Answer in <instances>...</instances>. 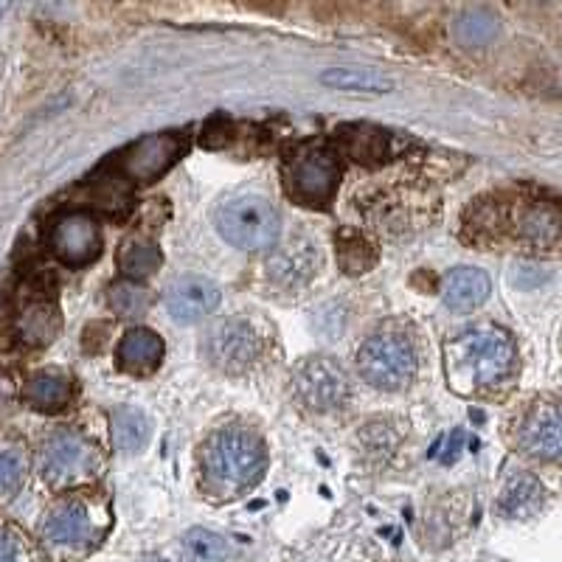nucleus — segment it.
<instances>
[{
    "mask_svg": "<svg viewBox=\"0 0 562 562\" xmlns=\"http://www.w3.org/2000/svg\"><path fill=\"white\" fill-rule=\"evenodd\" d=\"M225 557H228V543L217 531H186L183 543H180V560L183 562H225Z\"/></svg>",
    "mask_w": 562,
    "mask_h": 562,
    "instance_id": "obj_24",
    "label": "nucleus"
},
{
    "mask_svg": "<svg viewBox=\"0 0 562 562\" xmlns=\"http://www.w3.org/2000/svg\"><path fill=\"white\" fill-rule=\"evenodd\" d=\"M164 256H160L158 245L149 243L144 237H133L124 243L122 254H119V268L130 276V279H147L160 268Z\"/></svg>",
    "mask_w": 562,
    "mask_h": 562,
    "instance_id": "obj_23",
    "label": "nucleus"
},
{
    "mask_svg": "<svg viewBox=\"0 0 562 562\" xmlns=\"http://www.w3.org/2000/svg\"><path fill=\"white\" fill-rule=\"evenodd\" d=\"M464 439L467 436L461 434V430H456V434H450V436H441V439L436 441V448L430 450V456H434V459H439L441 464H453V461L459 459L461 448H464Z\"/></svg>",
    "mask_w": 562,
    "mask_h": 562,
    "instance_id": "obj_29",
    "label": "nucleus"
},
{
    "mask_svg": "<svg viewBox=\"0 0 562 562\" xmlns=\"http://www.w3.org/2000/svg\"><path fill=\"white\" fill-rule=\"evenodd\" d=\"M295 394L310 411H338L349 403V380L338 363L310 358L295 369Z\"/></svg>",
    "mask_w": 562,
    "mask_h": 562,
    "instance_id": "obj_8",
    "label": "nucleus"
},
{
    "mask_svg": "<svg viewBox=\"0 0 562 562\" xmlns=\"http://www.w3.org/2000/svg\"><path fill=\"white\" fill-rule=\"evenodd\" d=\"M515 225H518V237L531 248L549 250L562 243V220L549 205H526L518 211Z\"/></svg>",
    "mask_w": 562,
    "mask_h": 562,
    "instance_id": "obj_18",
    "label": "nucleus"
},
{
    "mask_svg": "<svg viewBox=\"0 0 562 562\" xmlns=\"http://www.w3.org/2000/svg\"><path fill=\"white\" fill-rule=\"evenodd\" d=\"M99 470V450L77 430H57L43 445V479L54 486L77 484Z\"/></svg>",
    "mask_w": 562,
    "mask_h": 562,
    "instance_id": "obj_5",
    "label": "nucleus"
},
{
    "mask_svg": "<svg viewBox=\"0 0 562 562\" xmlns=\"http://www.w3.org/2000/svg\"><path fill=\"white\" fill-rule=\"evenodd\" d=\"M217 228L225 243L239 250H265L279 239V214L259 194H239L217 211Z\"/></svg>",
    "mask_w": 562,
    "mask_h": 562,
    "instance_id": "obj_4",
    "label": "nucleus"
},
{
    "mask_svg": "<svg viewBox=\"0 0 562 562\" xmlns=\"http://www.w3.org/2000/svg\"><path fill=\"white\" fill-rule=\"evenodd\" d=\"M416 346L405 333L383 329L371 335L358 355V369L366 383L380 391H403L416 378Z\"/></svg>",
    "mask_w": 562,
    "mask_h": 562,
    "instance_id": "obj_3",
    "label": "nucleus"
},
{
    "mask_svg": "<svg viewBox=\"0 0 562 562\" xmlns=\"http://www.w3.org/2000/svg\"><path fill=\"white\" fill-rule=\"evenodd\" d=\"M268 453L254 430L220 428L203 445V473L220 492H245L265 475Z\"/></svg>",
    "mask_w": 562,
    "mask_h": 562,
    "instance_id": "obj_2",
    "label": "nucleus"
},
{
    "mask_svg": "<svg viewBox=\"0 0 562 562\" xmlns=\"http://www.w3.org/2000/svg\"><path fill=\"white\" fill-rule=\"evenodd\" d=\"M0 12H3V7H0Z\"/></svg>",
    "mask_w": 562,
    "mask_h": 562,
    "instance_id": "obj_31",
    "label": "nucleus"
},
{
    "mask_svg": "<svg viewBox=\"0 0 562 562\" xmlns=\"http://www.w3.org/2000/svg\"><path fill=\"white\" fill-rule=\"evenodd\" d=\"M102 237H99L97 220L88 211H68L54 223L52 250L65 265H88L99 256Z\"/></svg>",
    "mask_w": 562,
    "mask_h": 562,
    "instance_id": "obj_10",
    "label": "nucleus"
},
{
    "mask_svg": "<svg viewBox=\"0 0 562 562\" xmlns=\"http://www.w3.org/2000/svg\"><path fill=\"white\" fill-rule=\"evenodd\" d=\"M321 256L313 243H290L268 259V279L284 290H301L315 276Z\"/></svg>",
    "mask_w": 562,
    "mask_h": 562,
    "instance_id": "obj_14",
    "label": "nucleus"
},
{
    "mask_svg": "<svg viewBox=\"0 0 562 562\" xmlns=\"http://www.w3.org/2000/svg\"><path fill=\"white\" fill-rule=\"evenodd\" d=\"M453 34L467 48H479V45H486L498 34V23L490 12H464L456 23Z\"/></svg>",
    "mask_w": 562,
    "mask_h": 562,
    "instance_id": "obj_27",
    "label": "nucleus"
},
{
    "mask_svg": "<svg viewBox=\"0 0 562 562\" xmlns=\"http://www.w3.org/2000/svg\"><path fill=\"white\" fill-rule=\"evenodd\" d=\"M205 351L217 369L228 374H243L259 360L262 338L256 335L254 324L245 318H225L217 326H211L205 335Z\"/></svg>",
    "mask_w": 562,
    "mask_h": 562,
    "instance_id": "obj_7",
    "label": "nucleus"
},
{
    "mask_svg": "<svg viewBox=\"0 0 562 562\" xmlns=\"http://www.w3.org/2000/svg\"><path fill=\"white\" fill-rule=\"evenodd\" d=\"M546 504V490L543 484L535 479V475H515V479L506 481V486L501 490L498 498V512L509 520H524L537 515Z\"/></svg>",
    "mask_w": 562,
    "mask_h": 562,
    "instance_id": "obj_17",
    "label": "nucleus"
},
{
    "mask_svg": "<svg viewBox=\"0 0 562 562\" xmlns=\"http://www.w3.org/2000/svg\"><path fill=\"white\" fill-rule=\"evenodd\" d=\"M59 333V313L48 301H32L18 318V335L29 346L52 344Z\"/></svg>",
    "mask_w": 562,
    "mask_h": 562,
    "instance_id": "obj_21",
    "label": "nucleus"
},
{
    "mask_svg": "<svg viewBox=\"0 0 562 562\" xmlns=\"http://www.w3.org/2000/svg\"><path fill=\"white\" fill-rule=\"evenodd\" d=\"M97 520L85 501H59L43 524L45 543L54 549H82L97 540Z\"/></svg>",
    "mask_w": 562,
    "mask_h": 562,
    "instance_id": "obj_12",
    "label": "nucleus"
},
{
    "mask_svg": "<svg viewBox=\"0 0 562 562\" xmlns=\"http://www.w3.org/2000/svg\"><path fill=\"white\" fill-rule=\"evenodd\" d=\"M164 360V340L153 329H130L119 344V366L130 374H153Z\"/></svg>",
    "mask_w": 562,
    "mask_h": 562,
    "instance_id": "obj_16",
    "label": "nucleus"
},
{
    "mask_svg": "<svg viewBox=\"0 0 562 562\" xmlns=\"http://www.w3.org/2000/svg\"><path fill=\"white\" fill-rule=\"evenodd\" d=\"M0 562H29L26 546L12 531L0 529Z\"/></svg>",
    "mask_w": 562,
    "mask_h": 562,
    "instance_id": "obj_30",
    "label": "nucleus"
},
{
    "mask_svg": "<svg viewBox=\"0 0 562 562\" xmlns=\"http://www.w3.org/2000/svg\"><path fill=\"white\" fill-rule=\"evenodd\" d=\"M340 167L335 155L324 147L301 149L288 164V189L295 200L307 205H324L338 189Z\"/></svg>",
    "mask_w": 562,
    "mask_h": 562,
    "instance_id": "obj_6",
    "label": "nucleus"
},
{
    "mask_svg": "<svg viewBox=\"0 0 562 562\" xmlns=\"http://www.w3.org/2000/svg\"><path fill=\"white\" fill-rule=\"evenodd\" d=\"M518 445L540 461H562V405L551 400L531 405L520 419Z\"/></svg>",
    "mask_w": 562,
    "mask_h": 562,
    "instance_id": "obj_9",
    "label": "nucleus"
},
{
    "mask_svg": "<svg viewBox=\"0 0 562 562\" xmlns=\"http://www.w3.org/2000/svg\"><path fill=\"white\" fill-rule=\"evenodd\" d=\"M110 422H113V445L119 453L133 456L147 448L153 428H149V419L138 408H115L110 414Z\"/></svg>",
    "mask_w": 562,
    "mask_h": 562,
    "instance_id": "obj_20",
    "label": "nucleus"
},
{
    "mask_svg": "<svg viewBox=\"0 0 562 562\" xmlns=\"http://www.w3.org/2000/svg\"><path fill=\"white\" fill-rule=\"evenodd\" d=\"M321 85L340 90V93H360V97H385L394 90V79L374 68H326Z\"/></svg>",
    "mask_w": 562,
    "mask_h": 562,
    "instance_id": "obj_19",
    "label": "nucleus"
},
{
    "mask_svg": "<svg viewBox=\"0 0 562 562\" xmlns=\"http://www.w3.org/2000/svg\"><path fill=\"white\" fill-rule=\"evenodd\" d=\"M515 344L501 326H470L445 340V378L461 396L506 383L515 371Z\"/></svg>",
    "mask_w": 562,
    "mask_h": 562,
    "instance_id": "obj_1",
    "label": "nucleus"
},
{
    "mask_svg": "<svg viewBox=\"0 0 562 562\" xmlns=\"http://www.w3.org/2000/svg\"><path fill=\"white\" fill-rule=\"evenodd\" d=\"M70 396H74V383L63 371H40L26 385V400L40 411L65 408Z\"/></svg>",
    "mask_w": 562,
    "mask_h": 562,
    "instance_id": "obj_22",
    "label": "nucleus"
},
{
    "mask_svg": "<svg viewBox=\"0 0 562 562\" xmlns=\"http://www.w3.org/2000/svg\"><path fill=\"white\" fill-rule=\"evenodd\" d=\"M186 140L175 133L149 135V138L135 140L133 147L124 153L122 172L135 183H153L155 178L167 172L175 160L183 155Z\"/></svg>",
    "mask_w": 562,
    "mask_h": 562,
    "instance_id": "obj_11",
    "label": "nucleus"
},
{
    "mask_svg": "<svg viewBox=\"0 0 562 562\" xmlns=\"http://www.w3.org/2000/svg\"><path fill=\"white\" fill-rule=\"evenodd\" d=\"M338 262L349 276L366 273L378 262V248L358 231H346L338 237Z\"/></svg>",
    "mask_w": 562,
    "mask_h": 562,
    "instance_id": "obj_25",
    "label": "nucleus"
},
{
    "mask_svg": "<svg viewBox=\"0 0 562 562\" xmlns=\"http://www.w3.org/2000/svg\"><path fill=\"white\" fill-rule=\"evenodd\" d=\"M26 475V461L23 453L14 448H0V495L18 490Z\"/></svg>",
    "mask_w": 562,
    "mask_h": 562,
    "instance_id": "obj_28",
    "label": "nucleus"
},
{
    "mask_svg": "<svg viewBox=\"0 0 562 562\" xmlns=\"http://www.w3.org/2000/svg\"><path fill=\"white\" fill-rule=\"evenodd\" d=\"M108 301L110 307L119 315H124V318H138V315H144L153 307L149 290H144L140 284H133V281H119V284H113L108 293Z\"/></svg>",
    "mask_w": 562,
    "mask_h": 562,
    "instance_id": "obj_26",
    "label": "nucleus"
},
{
    "mask_svg": "<svg viewBox=\"0 0 562 562\" xmlns=\"http://www.w3.org/2000/svg\"><path fill=\"white\" fill-rule=\"evenodd\" d=\"M220 304V288L203 276H183L167 290V310L178 324H198Z\"/></svg>",
    "mask_w": 562,
    "mask_h": 562,
    "instance_id": "obj_13",
    "label": "nucleus"
},
{
    "mask_svg": "<svg viewBox=\"0 0 562 562\" xmlns=\"http://www.w3.org/2000/svg\"><path fill=\"white\" fill-rule=\"evenodd\" d=\"M490 295V279L484 270L475 268H456L441 281V299L456 313H470L481 307Z\"/></svg>",
    "mask_w": 562,
    "mask_h": 562,
    "instance_id": "obj_15",
    "label": "nucleus"
}]
</instances>
